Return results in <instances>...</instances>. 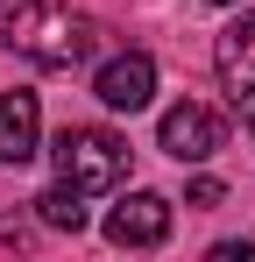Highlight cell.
Returning a JSON list of instances; mask_svg holds the SVG:
<instances>
[{"instance_id": "cell-3", "label": "cell", "mask_w": 255, "mask_h": 262, "mask_svg": "<svg viewBox=\"0 0 255 262\" xmlns=\"http://www.w3.org/2000/svg\"><path fill=\"white\" fill-rule=\"evenodd\" d=\"M156 142H163V156H177V163H206L213 149L227 142V128H220V114H213V106L177 99L163 121H156Z\"/></svg>"}, {"instance_id": "cell-10", "label": "cell", "mask_w": 255, "mask_h": 262, "mask_svg": "<svg viewBox=\"0 0 255 262\" xmlns=\"http://www.w3.org/2000/svg\"><path fill=\"white\" fill-rule=\"evenodd\" d=\"M213 262H255V241H220Z\"/></svg>"}, {"instance_id": "cell-11", "label": "cell", "mask_w": 255, "mask_h": 262, "mask_svg": "<svg viewBox=\"0 0 255 262\" xmlns=\"http://www.w3.org/2000/svg\"><path fill=\"white\" fill-rule=\"evenodd\" d=\"M241 121H248V135H255V99H241Z\"/></svg>"}, {"instance_id": "cell-7", "label": "cell", "mask_w": 255, "mask_h": 262, "mask_svg": "<svg viewBox=\"0 0 255 262\" xmlns=\"http://www.w3.org/2000/svg\"><path fill=\"white\" fill-rule=\"evenodd\" d=\"M42 142V106L36 92H0V163H29Z\"/></svg>"}, {"instance_id": "cell-6", "label": "cell", "mask_w": 255, "mask_h": 262, "mask_svg": "<svg viewBox=\"0 0 255 262\" xmlns=\"http://www.w3.org/2000/svg\"><path fill=\"white\" fill-rule=\"evenodd\" d=\"M213 71H220V85H227L234 106L255 99V7L241 14V21L220 29V43H213Z\"/></svg>"}, {"instance_id": "cell-12", "label": "cell", "mask_w": 255, "mask_h": 262, "mask_svg": "<svg viewBox=\"0 0 255 262\" xmlns=\"http://www.w3.org/2000/svg\"><path fill=\"white\" fill-rule=\"evenodd\" d=\"M213 7H227V0H213Z\"/></svg>"}, {"instance_id": "cell-9", "label": "cell", "mask_w": 255, "mask_h": 262, "mask_svg": "<svg viewBox=\"0 0 255 262\" xmlns=\"http://www.w3.org/2000/svg\"><path fill=\"white\" fill-rule=\"evenodd\" d=\"M227 191H220V177H192V191H184V206H199V213H213Z\"/></svg>"}, {"instance_id": "cell-1", "label": "cell", "mask_w": 255, "mask_h": 262, "mask_svg": "<svg viewBox=\"0 0 255 262\" xmlns=\"http://www.w3.org/2000/svg\"><path fill=\"white\" fill-rule=\"evenodd\" d=\"M0 36H7V50H22L42 71H71L99 43V29L85 14H71V7H57V0H7V29Z\"/></svg>"}, {"instance_id": "cell-4", "label": "cell", "mask_w": 255, "mask_h": 262, "mask_svg": "<svg viewBox=\"0 0 255 262\" xmlns=\"http://www.w3.org/2000/svg\"><path fill=\"white\" fill-rule=\"evenodd\" d=\"M107 241L114 248H163L170 241V199L163 191H128L107 213Z\"/></svg>"}, {"instance_id": "cell-8", "label": "cell", "mask_w": 255, "mask_h": 262, "mask_svg": "<svg viewBox=\"0 0 255 262\" xmlns=\"http://www.w3.org/2000/svg\"><path fill=\"white\" fill-rule=\"evenodd\" d=\"M78 199H85L78 184H64V177H57V184L42 191L36 206H42V220H50V227H64V234H78V227H85V206H78Z\"/></svg>"}, {"instance_id": "cell-2", "label": "cell", "mask_w": 255, "mask_h": 262, "mask_svg": "<svg viewBox=\"0 0 255 262\" xmlns=\"http://www.w3.org/2000/svg\"><path fill=\"white\" fill-rule=\"evenodd\" d=\"M50 163H57L64 184H78V191H114L128 177V142L114 128H64L57 149H50Z\"/></svg>"}, {"instance_id": "cell-5", "label": "cell", "mask_w": 255, "mask_h": 262, "mask_svg": "<svg viewBox=\"0 0 255 262\" xmlns=\"http://www.w3.org/2000/svg\"><path fill=\"white\" fill-rule=\"evenodd\" d=\"M92 92H99V106H114V114H142V106L156 99V57L128 50V57H114V64H99Z\"/></svg>"}]
</instances>
